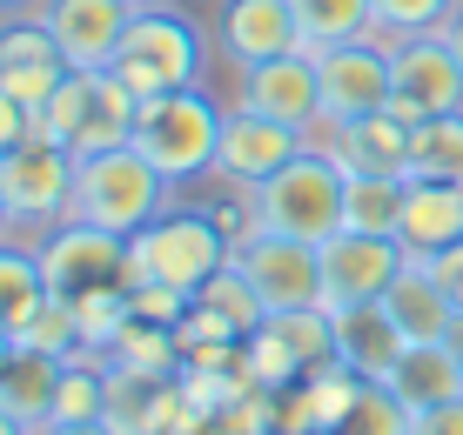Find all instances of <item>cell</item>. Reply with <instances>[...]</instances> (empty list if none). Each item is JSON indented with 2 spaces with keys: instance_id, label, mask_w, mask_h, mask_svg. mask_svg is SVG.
I'll return each instance as SVG.
<instances>
[{
  "instance_id": "6da1fadb",
  "label": "cell",
  "mask_w": 463,
  "mask_h": 435,
  "mask_svg": "<svg viewBox=\"0 0 463 435\" xmlns=\"http://www.w3.org/2000/svg\"><path fill=\"white\" fill-rule=\"evenodd\" d=\"M168 208H175V181L128 141V148H108V154L81 161L68 221H94V228H108V235H141L148 221H162Z\"/></svg>"
},
{
  "instance_id": "7a4b0ae2",
  "label": "cell",
  "mask_w": 463,
  "mask_h": 435,
  "mask_svg": "<svg viewBox=\"0 0 463 435\" xmlns=\"http://www.w3.org/2000/svg\"><path fill=\"white\" fill-rule=\"evenodd\" d=\"M229 262H235V241L202 208H168L162 221L128 235V288L162 282V288H182V295H202Z\"/></svg>"
},
{
  "instance_id": "3957f363",
  "label": "cell",
  "mask_w": 463,
  "mask_h": 435,
  "mask_svg": "<svg viewBox=\"0 0 463 435\" xmlns=\"http://www.w3.org/2000/svg\"><path fill=\"white\" fill-rule=\"evenodd\" d=\"M222 121L229 107H215V94L202 88H168V94H148L135 115V148L168 174L175 188L182 181H202L215 174V148H222Z\"/></svg>"
},
{
  "instance_id": "277c9868",
  "label": "cell",
  "mask_w": 463,
  "mask_h": 435,
  "mask_svg": "<svg viewBox=\"0 0 463 435\" xmlns=\"http://www.w3.org/2000/svg\"><path fill=\"white\" fill-rule=\"evenodd\" d=\"M343 161L309 141L289 168H276L262 188H255V215H262V235H289V241H316L323 248L329 235H343Z\"/></svg>"
},
{
  "instance_id": "5b68a950",
  "label": "cell",
  "mask_w": 463,
  "mask_h": 435,
  "mask_svg": "<svg viewBox=\"0 0 463 435\" xmlns=\"http://www.w3.org/2000/svg\"><path fill=\"white\" fill-rule=\"evenodd\" d=\"M202 60H209V47H202L195 14L168 7V0H141L135 21H128L121 54H115V74L148 101V94H168V88H195Z\"/></svg>"
},
{
  "instance_id": "8992f818",
  "label": "cell",
  "mask_w": 463,
  "mask_h": 435,
  "mask_svg": "<svg viewBox=\"0 0 463 435\" xmlns=\"http://www.w3.org/2000/svg\"><path fill=\"white\" fill-rule=\"evenodd\" d=\"M74 174H81V154L61 148L54 134L34 121V134L14 141L0 154V195H7V221L14 235H47L74 215Z\"/></svg>"
},
{
  "instance_id": "52a82bcc",
  "label": "cell",
  "mask_w": 463,
  "mask_h": 435,
  "mask_svg": "<svg viewBox=\"0 0 463 435\" xmlns=\"http://www.w3.org/2000/svg\"><path fill=\"white\" fill-rule=\"evenodd\" d=\"M135 115H141V94L128 88L115 68H74L61 80V94L47 101L41 127L74 154H108V148H128L135 141Z\"/></svg>"
},
{
  "instance_id": "ba28073f",
  "label": "cell",
  "mask_w": 463,
  "mask_h": 435,
  "mask_svg": "<svg viewBox=\"0 0 463 435\" xmlns=\"http://www.w3.org/2000/svg\"><path fill=\"white\" fill-rule=\"evenodd\" d=\"M390 107L403 121L463 115V60L443 34H403L390 41Z\"/></svg>"
},
{
  "instance_id": "9c48e42d",
  "label": "cell",
  "mask_w": 463,
  "mask_h": 435,
  "mask_svg": "<svg viewBox=\"0 0 463 435\" xmlns=\"http://www.w3.org/2000/svg\"><path fill=\"white\" fill-rule=\"evenodd\" d=\"M34 248H41L47 288H54L61 301L94 295V288H128V235H108V228H94V221H61Z\"/></svg>"
},
{
  "instance_id": "30bf717a",
  "label": "cell",
  "mask_w": 463,
  "mask_h": 435,
  "mask_svg": "<svg viewBox=\"0 0 463 435\" xmlns=\"http://www.w3.org/2000/svg\"><path fill=\"white\" fill-rule=\"evenodd\" d=\"M316 68H323V127H343V121H363V115L390 107V41L383 34L323 47Z\"/></svg>"
},
{
  "instance_id": "8fae6325",
  "label": "cell",
  "mask_w": 463,
  "mask_h": 435,
  "mask_svg": "<svg viewBox=\"0 0 463 435\" xmlns=\"http://www.w3.org/2000/svg\"><path fill=\"white\" fill-rule=\"evenodd\" d=\"M235 268L249 275V288L262 295L269 315H282V309H316V301H323V248H316V241L255 235V241L235 248Z\"/></svg>"
},
{
  "instance_id": "7c38bea8",
  "label": "cell",
  "mask_w": 463,
  "mask_h": 435,
  "mask_svg": "<svg viewBox=\"0 0 463 435\" xmlns=\"http://www.w3.org/2000/svg\"><path fill=\"white\" fill-rule=\"evenodd\" d=\"M403 241L396 235H329L323 241V309H356V301H383L390 282L403 275Z\"/></svg>"
},
{
  "instance_id": "4fadbf2b",
  "label": "cell",
  "mask_w": 463,
  "mask_h": 435,
  "mask_svg": "<svg viewBox=\"0 0 463 435\" xmlns=\"http://www.w3.org/2000/svg\"><path fill=\"white\" fill-rule=\"evenodd\" d=\"M68 54H61V41L47 34L41 14H14V21H0V94H14V101L27 107V115H47V101L61 94V80H68Z\"/></svg>"
},
{
  "instance_id": "5bb4252c",
  "label": "cell",
  "mask_w": 463,
  "mask_h": 435,
  "mask_svg": "<svg viewBox=\"0 0 463 435\" xmlns=\"http://www.w3.org/2000/svg\"><path fill=\"white\" fill-rule=\"evenodd\" d=\"M309 148V134L289 121H269L255 115V107H229V121H222V148H215V174L229 188H262L276 168H289V161Z\"/></svg>"
},
{
  "instance_id": "9a60e30c",
  "label": "cell",
  "mask_w": 463,
  "mask_h": 435,
  "mask_svg": "<svg viewBox=\"0 0 463 435\" xmlns=\"http://www.w3.org/2000/svg\"><path fill=\"white\" fill-rule=\"evenodd\" d=\"M242 101L269 121H289L302 134H316V127H323V68H316L309 47L276 54V60H262V68H242Z\"/></svg>"
},
{
  "instance_id": "2e32d148",
  "label": "cell",
  "mask_w": 463,
  "mask_h": 435,
  "mask_svg": "<svg viewBox=\"0 0 463 435\" xmlns=\"http://www.w3.org/2000/svg\"><path fill=\"white\" fill-rule=\"evenodd\" d=\"M135 7L141 0H41V21L61 41L68 68H115Z\"/></svg>"
},
{
  "instance_id": "e0dca14e",
  "label": "cell",
  "mask_w": 463,
  "mask_h": 435,
  "mask_svg": "<svg viewBox=\"0 0 463 435\" xmlns=\"http://www.w3.org/2000/svg\"><path fill=\"white\" fill-rule=\"evenodd\" d=\"M215 41H222V54H229L235 68H262V60H276V54H296L302 27H296L289 0H222Z\"/></svg>"
},
{
  "instance_id": "ac0fdd59",
  "label": "cell",
  "mask_w": 463,
  "mask_h": 435,
  "mask_svg": "<svg viewBox=\"0 0 463 435\" xmlns=\"http://www.w3.org/2000/svg\"><path fill=\"white\" fill-rule=\"evenodd\" d=\"M383 309H390V321L403 329V342H457V335H463L457 301L443 295V282L430 275L423 255H410V262H403V275L390 282Z\"/></svg>"
},
{
  "instance_id": "d6986e66",
  "label": "cell",
  "mask_w": 463,
  "mask_h": 435,
  "mask_svg": "<svg viewBox=\"0 0 463 435\" xmlns=\"http://www.w3.org/2000/svg\"><path fill=\"white\" fill-rule=\"evenodd\" d=\"M410 127L396 107H383V115H363V121H343L323 134V148L343 161V174H403L410 181Z\"/></svg>"
},
{
  "instance_id": "ffe728a7",
  "label": "cell",
  "mask_w": 463,
  "mask_h": 435,
  "mask_svg": "<svg viewBox=\"0 0 463 435\" xmlns=\"http://www.w3.org/2000/svg\"><path fill=\"white\" fill-rule=\"evenodd\" d=\"M329 315H336V362L356 368L363 382H383L396 368V356L410 348L383 301H356V309H329Z\"/></svg>"
},
{
  "instance_id": "44dd1931",
  "label": "cell",
  "mask_w": 463,
  "mask_h": 435,
  "mask_svg": "<svg viewBox=\"0 0 463 435\" xmlns=\"http://www.w3.org/2000/svg\"><path fill=\"white\" fill-rule=\"evenodd\" d=\"M61 368H68V356H47V348H14L7 368H0V409L21 415L27 435H41L47 422H54Z\"/></svg>"
},
{
  "instance_id": "7402d4cb",
  "label": "cell",
  "mask_w": 463,
  "mask_h": 435,
  "mask_svg": "<svg viewBox=\"0 0 463 435\" xmlns=\"http://www.w3.org/2000/svg\"><path fill=\"white\" fill-rule=\"evenodd\" d=\"M396 241H403V255H437L463 241V181H410Z\"/></svg>"
},
{
  "instance_id": "603a6c76",
  "label": "cell",
  "mask_w": 463,
  "mask_h": 435,
  "mask_svg": "<svg viewBox=\"0 0 463 435\" xmlns=\"http://www.w3.org/2000/svg\"><path fill=\"white\" fill-rule=\"evenodd\" d=\"M383 382H390L410 409L450 402V395H463V348H457V342H410Z\"/></svg>"
},
{
  "instance_id": "cb8c5ba5",
  "label": "cell",
  "mask_w": 463,
  "mask_h": 435,
  "mask_svg": "<svg viewBox=\"0 0 463 435\" xmlns=\"http://www.w3.org/2000/svg\"><path fill=\"white\" fill-rule=\"evenodd\" d=\"M54 295L47 288V268H41V248L27 241H0V329H27V315Z\"/></svg>"
},
{
  "instance_id": "d4e9b609",
  "label": "cell",
  "mask_w": 463,
  "mask_h": 435,
  "mask_svg": "<svg viewBox=\"0 0 463 435\" xmlns=\"http://www.w3.org/2000/svg\"><path fill=\"white\" fill-rule=\"evenodd\" d=\"M403 195H410L403 174H349V188H343V228H356V235H396V228H403Z\"/></svg>"
},
{
  "instance_id": "484cf974",
  "label": "cell",
  "mask_w": 463,
  "mask_h": 435,
  "mask_svg": "<svg viewBox=\"0 0 463 435\" xmlns=\"http://www.w3.org/2000/svg\"><path fill=\"white\" fill-rule=\"evenodd\" d=\"M289 7H296V27H302V47H309V54L376 34V7L370 0H289Z\"/></svg>"
},
{
  "instance_id": "4316f807",
  "label": "cell",
  "mask_w": 463,
  "mask_h": 435,
  "mask_svg": "<svg viewBox=\"0 0 463 435\" xmlns=\"http://www.w3.org/2000/svg\"><path fill=\"white\" fill-rule=\"evenodd\" d=\"M410 181H463V115L410 127Z\"/></svg>"
},
{
  "instance_id": "83f0119b",
  "label": "cell",
  "mask_w": 463,
  "mask_h": 435,
  "mask_svg": "<svg viewBox=\"0 0 463 435\" xmlns=\"http://www.w3.org/2000/svg\"><path fill=\"white\" fill-rule=\"evenodd\" d=\"M108 362L135 368V375H182V342H175V329H162V321L128 315V329L108 342Z\"/></svg>"
},
{
  "instance_id": "f1b7e54d",
  "label": "cell",
  "mask_w": 463,
  "mask_h": 435,
  "mask_svg": "<svg viewBox=\"0 0 463 435\" xmlns=\"http://www.w3.org/2000/svg\"><path fill=\"white\" fill-rule=\"evenodd\" d=\"M269 335L296 356L302 375H309V368H323V362H336V315H329L323 301H316V309H282V315H269Z\"/></svg>"
},
{
  "instance_id": "f546056e",
  "label": "cell",
  "mask_w": 463,
  "mask_h": 435,
  "mask_svg": "<svg viewBox=\"0 0 463 435\" xmlns=\"http://www.w3.org/2000/svg\"><path fill=\"white\" fill-rule=\"evenodd\" d=\"M410 422H417V409H410L390 382H363L356 402H349V415L336 422V435H410Z\"/></svg>"
},
{
  "instance_id": "4dcf8cb0",
  "label": "cell",
  "mask_w": 463,
  "mask_h": 435,
  "mask_svg": "<svg viewBox=\"0 0 463 435\" xmlns=\"http://www.w3.org/2000/svg\"><path fill=\"white\" fill-rule=\"evenodd\" d=\"M202 309H215L222 321H235V329H242V335H255V329H262V321H269V309H262V295H255V288H249V275H242V268H222V275L209 282V288H202Z\"/></svg>"
},
{
  "instance_id": "1f68e13d",
  "label": "cell",
  "mask_w": 463,
  "mask_h": 435,
  "mask_svg": "<svg viewBox=\"0 0 463 435\" xmlns=\"http://www.w3.org/2000/svg\"><path fill=\"white\" fill-rule=\"evenodd\" d=\"M370 7H376V34L403 41V34H437L457 0H370Z\"/></svg>"
},
{
  "instance_id": "d6a6232c",
  "label": "cell",
  "mask_w": 463,
  "mask_h": 435,
  "mask_svg": "<svg viewBox=\"0 0 463 435\" xmlns=\"http://www.w3.org/2000/svg\"><path fill=\"white\" fill-rule=\"evenodd\" d=\"M128 309H135L141 321H162V329H175V321L195 309V295H182V288H162V282H135V288H128Z\"/></svg>"
},
{
  "instance_id": "836d02e7",
  "label": "cell",
  "mask_w": 463,
  "mask_h": 435,
  "mask_svg": "<svg viewBox=\"0 0 463 435\" xmlns=\"http://www.w3.org/2000/svg\"><path fill=\"white\" fill-rule=\"evenodd\" d=\"M410 435H463V395H450V402H430V409H417V422H410Z\"/></svg>"
},
{
  "instance_id": "e575fe53",
  "label": "cell",
  "mask_w": 463,
  "mask_h": 435,
  "mask_svg": "<svg viewBox=\"0 0 463 435\" xmlns=\"http://www.w3.org/2000/svg\"><path fill=\"white\" fill-rule=\"evenodd\" d=\"M430 262V275L443 282V295L457 301V315H463V241H450V248H437V255H423Z\"/></svg>"
},
{
  "instance_id": "d590c367",
  "label": "cell",
  "mask_w": 463,
  "mask_h": 435,
  "mask_svg": "<svg viewBox=\"0 0 463 435\" xmlns=\"http://www.w3.org/2000/svg\"><path fill=\"white\" fill-rule=\"evenodd\" d=\"M27 134H34V115H27L14 94H0V154H7L14 141H27Z\"/></svg>"
},
{
  "instance_id": "8d00e7d4",
  "label": "cell",
  "mask_w": 463,
  "mask_h": 435,
  "mask_svg": "<svg viewBox=\"0 0 463 435\" xmlns=\"http://www.w3.org/2000/svg\"><path fill=\"white\" fill-rule=\"evenodd\" d=\"M41 435H121V429L108 422V415H101V422H47Z\"/></svg>"
},
{
  "instance_id": "74e56055",
  "label": "cell",
  "mask_w": 463,
  "mask_h": 435,
  "mask_svg": "<svg viewBox=\"0 0 463 435\" xmlns=\"http://www.w3.org/2000/svg\"><path fill=\"white\" fill-rule=\"evenodd\" d=\"M437 34H443V41H450V47H457V60H463V0H457V7H450V21H443V27H437Z\"/></svg>"
},
{
  "instance_id": "f35d334b",
  "label": "cell",
  "mask_w": 463,
  "mask_h": 435,
  "mask_svg": "<svg viewBox=\"0 0 463 435\" xmlns=\"http://www.w3.org/2000/svg\"><path fill=\"white\" fill-rule=\"evenodd\" d=\"M14 14H41V0H0V21H14Z\"/></svg>"
},
{
  "instance_id": "ab89813d",
  "label": "cell",
  "mask_w": 463,
  "mask_h": 435,
  "mask_svg": "<svg viewBox=\"0 0 463 435\" xmlns=\"http://www.w3.org/2000/svg\"><path fill=\"white\" fill-rule=\"evenodd\" d=\"M0 435H27V422H21V415H7V409H0Z\"/></svg>"
},
{
  "instance_id": "60d3db41",
  "label": "cell",
  "mask_w": 463,
  "mask_h": 435,
  "mask_svg": "<svg viewBox=\"0 0 463 435\" xmlns=\"http://www.w3.org/2000/svg\"><path fill=\"white\" fill-rule=\"evenodd\" d=\"M7 356H14V335H7V329H0V368H7Z\"/></svg>"
},
{
  "instance_id": "b9f144b4",
  "label": "cell",
  "mask_w": 463,
  "mask_h": 435,
  "mask_svg": "<svg viewBox=\"0 0 463 435\" xmlns=\"http://www.w3.org/2000/svg\"><path fill=\"white\" fill-rule=\"evenodd\" d=\"M14 228V221H7V195H0V235H7Z\"/></svg>"
}]
</instances>
